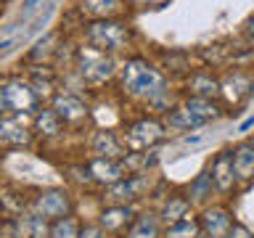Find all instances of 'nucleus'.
<instances>
[{
  "instance_id": "obj_1",
  "label": "nucleus",
  "mask_w": 254,
  "mask_h": 238,
  "mask_svg": "<svg viewBox=\"0 0 254 238\" xmlns=\"http://www.w3.org/2000/svg\"><path fill=\"white\" fill-rule=\"evenodd\" d=\"M122 77V90L130 98L148 101L151 106H164L167 103V79L154 63L143 56H130L125 66L119 69Z\"/></svg>"
},
{
  "instance_id": "obj_2",
  "label": "nucleus",
  "mask_w": 254,
  "mask_h": 238,
  "mask_svg": "<svg viewBox=\"0 0 254 238\" xmlns=\"http://www.w3.org/2000/svg\"><path fill=\"white\" fill-rule=\"evenodd\" d=\"M222 103L212 101V98H196V95H188L183 103H178L175 109H170L167 114V124L175 127V130H198V127H206L209 122H217L222 117Z\"/></svg>"
},
{
  "instance_id": "obj_3",
  "label": "nucleus",
  "mask_w": 254,
  "mask_h": 238,
  "mask_svg": "<svg viewBox=\"0 0 254 238\" xmlns=\"http://www.w3.org/2000/svg\"><path fill=\"white\" fill-rule=\"evenodd\" d=\"M85 43L98 53H119L132 43V29L119 19H93L85 24Z\"/></svg>"
},
{
  "instance_id": "obj_4",
  "label": "nucleus",
  "mask_w": 254,
  "mask_h": 238,
  "mask_svg": "<svg viewBox=\"0 0 254 238\" xmlns=\"http://www.w3.org/2000/svg\"><path fill=\"white\" fill-rule=\"evenodd\" d=\"M117 71L119 69H117L114 59L106 53H98L93 48H85V51L77 53V74L85 85L98 87L103 82H109V79H114Z\"/></svg>"
},
{
  "instance_id": "obj_5",
  "label": "nucleus",
  "mask_w": 254,
  "mask_h": 238,
  "mask_svg": "<svg viewBox=\"0 0 254 238\" xmlns=\"http://www.w3.org/2000/svg\"><path fill=\"white\" fill-rule=\"evenodd\" d=\"M164 132H167L164 122H159L156 117H143V119H135V122L127 127L125 143H127V148H130V151L140 154V151L154 148L156 143L164 138Z\"/></svg>"
},
{
  "instance_id": "obj_6",
  "label": "nucleus",
  "mask_w": 254,
  "mask_h": 238,
  "mask_svg": "<svg viewBox=\"0 0 254 238\" xmlns=\"http://www.w3.org/2000/svg\"><path fill=\"white\" fill-rule=\"evenodd\" d=\"M5 79V106L13 114H37L40 109V98L32 90L29 79H24L19 74L13 77H3Z\"/></svg>"
},
{
  "instance_id": "obj_7",
  "label": "nucleus",
  "mask_w": 254,
  "mask_h": 238,
  "mask_svg": "<svg viewBox=\"0 0 254 238\" xmlns=\"http://www.w3.org/2000/svg\"><path fill=\"white\" fill-rule=\"evenodd\" d=\"M32 209H35V214H40V217H45V220L66 217L71 212V196H69V190H64V188H45L35 196Z\"/></svg>"
},
{
  "instance_id": "obj_8",
  "label": "nucleus",
  "mask_w": 254,
  "mask_h": 238,
  "mask_svg": "<svg viewBox=\"0 0 254 238\" xmlns=\"http://www.w3.org/2000/svg\"><path fill=\"white\" fill-rule=\"evenodd\" d=\"M198 228L204 238H225L233 228V214L225 206H206L198 217Z\"/></svg>"
},
{
  "instance_id": "obj_9",
  "label": "nucleus",
  "mask_w": 254,
  "mask_h": 238,
  "mask_svg": "<svg viewBox=\"0 0 254 238\" xmlns=\"http://www.w3.org/2000/svg\"><path fill=\"white\" fill-rule=\"evenodd\" d=\"M146 188H148V178L143 172H135V175H127V178L117 180L114 185H109L106 198L114 204H130L135 198H140V193Z\"/></svg>"
},
{
  "instance_id": "obj_10",
  "label": "nucleus",
  "mask_w": 254,
  "mask_h": 238,
  "mask_svg": "<svg viewBox=\"0 0 254 238\" xmlns=\"http://www.w3.org/2000/svg\"><path fill=\"white\" fill-rule=\"evenodd\" d=\"M209 175H212L214 190H220V193H228V190H233V185L238 182L236 170H233V151H230V148H222L220 154L212 159Z\"/></svg>"
},
{
  "instance_id": "obj_11",
  "label": "nucleus",
  "mask_w": 254,
  "mask_h": 238,
  "mask_svg": "<svg viewBox=\"0 0 254 238\" xmlns=\"http://www.w3.org/2000/svg\"><path fill=\"white\" fill-rule=\"evenodd\" d=\"M186 87L190 95L196 98H212V101H220L222 93H220V77H214L209 69H198V71H190L188 79H186Z\"/></svg>"
},
{
  "instance_id": "obj_12",
  "label": "nucleus",
  "mask_w": 254,
  "mask_h": 238,
  "mask_svg": "<svg viewBox=\"0 0 254 238\" xmlns=\"http://www.w3.org/2000/svg\"><path fill=\"white\" fill-rule=\"evenodd\" d=\"M51 109L64 119V124H66V122H82V119H87L85 101L79 98V95H74V93H56L53 101H51Z\"/></svg>"
},
{
  "instance_id": "obj_13",
  "label": "nucleus",
  "mask_w": 254,
  "mask_h": 238,
  "mask_svg": "<svg viewBox=\"0 0 254 238\" xmlns=\"http://www.w3.org/2000/svg\"><path fill=\"white\" fill-rule=\"evenodd\" d=\"M87 178L109 188V185H114L117 180L125 178V167H122L119 159H101V156H95L93 162L87 164Z\"/></svg>"
},
{
  "instance_id": "obj_14",
  "label": "nucleus",
  "mask_w": 254,
  "mask_h": 238,
  "mask_svg": "<svg viewBox=\"0 0 254 238\" xmlns=\"http://www.w3.org/2000/svg\"><path fill=\"white\" fill-rule=\"evenodd\" d=\"M135 220V209L130 204H111L109 209H103L101 214V228L106 233H117V230L130 228Z\"/></svg>"
},
{
  "instance_id": "obj_15",
  "label": "nucleus",
  "mask_w": 254,
  "mask_h": 238,
  "mask_svg": "<svg viewBox=\"0 0 254 238\" xmlns=\"http://www.w3.org/2000/svg\"><path fill=\"white\" fill-rule=\"evenodd\" d=\"M220 93L225 95L228 101H241L246 95L254 93V82L249 74H244V71H230L220 79Z\"/></svg>"
},
{
  "instance_id": "obj_16",
  "label": "nucleus",
  "mask_w": 254,
  "mask_h": 238,
  "mask_svg": "<svg viewBox=\"0 0 254 238\" xmlns=\"http://www.w3.org/2000/svg\"><path fill=\"white\" fill-rule=\"evenodd\" d=\"M32 135L19 117H0V143L3 146H27Z\"/></svg>"
},
{
  "instance_id": "obj_17",
  "label": "nucleus",
  "mask_w": 254,
  "mask_h": 238,
  "mask_svg": "<svg viewBox=\"0 0 254 238\" xmlns=\"http://www.w3.org/2000/svg\"><path fill=\"white\" fill-rule=\"evenodd\" d=\"M233 151V170L238 180H252L254 178V140H241Z\"/></svg>"
},
{
  "instance_id": "obj_18",
  "label": "nucleus",
  "mask_w": 254,
  "mask_h": 238,
  "mask_svg": "<svg viewBox=\"0 0 254 238\" xmlns=\"http://www.w3.org/2000/svg\"><path fill=\"white\" fill-rule=\"evenodd\" d=\"M90 148H93V154L101 156V159H119L122 156V143H119V138L111 130L93 132Z\"/></svg>"
},
{
  "instance_id": "obj_19",
  "label": "nucleus",
  "mask_w": 254,
  "mask_h": 238,
  "mask_svg": "<svg viewBox=\"0 0 254 238\" xmlns=\"http://www.w3.org/2000/svg\"><path fill=\"white\" fill-rule=\"evenodd\" d=\"M162 233V222L154 212H143L132 220V225L127 228L125 238H159Z\"/></svg>"
},
{
  "instance_id": "obj_20",
  "label": "nucleus",
  "mask_w": 254,
  "mask_h": 238,
  "mask_svg": "<svg viewBox=\"0 0 254 238\" xmlns=\"http://www.w3.org/2000/svg\"><path fill=\"white\" fill-rule=\"evenodd\" d=\"M212 190H214V182H212L209 167H206V170H201V172H198V175H196L193 180L188 182L186 198L190 201V206H193V204H204V201H209Z\"/></svg>"
},
{
  "instance_id": "obj_21",
  "label": "nucleus",
  "mask_w": 254,
  "mask_h": 238,
  "mask_svg": "<svg viewBox=\"0 0 254 238\" xmlns=\"http://www.w3.org/2000/svg\"><path fill=\"white\" fill-rule=\"evenodd\" d=\"M186 214H190V201L186 196H170L167 201L162 204V209H159V222L167 228V225H172V222H178L183 220Z\"/></svg>"
},
{
  "instance_id": "obj_22",
  "label": "nucleus",
  "mask_w": 254,
  "mask_h": 238,
  "mask_svg": "<svg viewBox=\"0 0 254 238\" xmlns=\"http://www.w3.org/2000/svg\"><path fill=\"white\" fill-rule=\"evenodd\" d=\"M35 127L40 135H45V138H56V135H61L64 130V119L56 114L53 109H40L35 114Z\"/></svg>"
},
{
  "instance_id": "obj_23",
  "label": "nucleus",
  "mask_w": 254,
  "mask_h": 238,
  "mask_svg": "<svg viewBox=\"0 0 254 238\" xmlns=\"http://www.w3.org/2000/svg\"><path fill=\"white\" fill-rule=\"evenodd\" d=\"M198 236H201V228H198V217H193V214H186L183 220L164 228V238H198Z\"/></svg>"
},
{
  "instance_id": "obj_24",
  "label": "nucleus",
  "mask_w": 254,
  "mask_h": 238,
  "mask_svg": "<svg viewBox=\"0 0 254 238\" xmlns=\"http://www.w3.org/2000/svg\"><path fill=\"white\" fill-rule=\"evenodd\" d=\"M59 37H61V32H48V35H45L43 40H37V43H35V48L29 51L27 59L43 66V63H45L48 59H51V56H53L56 51H59V48H56V43H59Z\"/></svg>"
},
{
  "instance_id": "obj_25",
  "label": "nucleus",
  "mask_w": 254,
  "mask_h": 238,
  "mask_svg": "<svg viewBox=\"0 0 254 238\" xmlns=\"http://www.w3.org/2000/svg\"><path fill=\"white\" fill-rule=\"evenodd\" d=\"M79 8L93 19H111L119 11V0H79Z\"/></svg>"
},
{
  "instance_id": "obj_26",
  "label": "nucleus",
  "mask_w": 254,
  "mask_h": 238,
  "mask_svg": "<svg viewBox=\"0 0 254 238\" xmlns=\"http://www.w3.org/2000/svg\"><path fill=\"white\" fill-rule=\"evenodd\" d=\"M79 222L71 217V214H66V217H59V220H53V225H51V236L48 238H79Z\"/></svg>"
},
{
  "instance_id": "obj_27",
  "label": "nucleus",
  "mask_w": 254,
  "mask_h": 238,
  "mask_svg": "<svg viewBox=\"0 0 254 238\" xmlns=\"http://www.w3.org/2000/svg\"><path fill=\"white\" fill-rule=\"evenodd\" d=\"M24 230H27L29 238H48L51 236V225H48L45 217H40V214H27L24 217Z\"/></svg>"
},
{
  "instance_id": "obj_28",
  "label": "nucleus",
  "mask_w": 254,
  "mask_h": 238,
  "mask_svg": "<svg viewBox=\"0 0 254 238\" xmlns=\"http://www.w3.org/2000/svg\"><path fill=\"white\" fill-rule=\"evenodd\" d=\"M79 238H109V236L101 225H87V228L79 230Z\"/></svg>"
},
{
  "instance_id": "obj_29",
  "label": "nucleus",
  "mask_w": 254,
  "mask_h": 238,
  "mask_svg": "<svg viewBox=\"0 0 254 238\" xmlns=\"http://www.w3.org/2000/svg\"><path fill=\"white\" fill-rule=\"evenodd\" d=\"M225 238H254V233L246 225H238V222H233V228H230V233Z\"/></svg>"
},
{
  "instance_id": "obj_30",
  "label": "nucleus",
  "mask_w": 254,
  "mask_h": 238,
  "mask_svg": "<svg viewBox=\"0 0 254 238\" xmlns=\"http://www.w3.org/2000/svg\"><path fill=\"white\" fill-rule=\"evenodd\" d=\"M138 8H162V5H167V0H132Z\"/></svg>"
},
{
  "instance_id": "obj_31",
  "label": "nucleus",
  "mask_w": 254,
  "mask_h": 238,
  "mask_svg": "<svg viewBox=\"0 0 254 238\" xmlns=\"http://www.w3.org/2000/svg\"><path fill=\"white\" fill-rule=\"evenodd\" d=\"M8 106H5V79L0 77V114H5Z\"/></svg>"
},
{
  "instance_id": "obj_32",
  "label": "nucleus",
  "mask_w": 254,
  "mask_h": 238,
  "mask_svg": "<svg viewBox=\"0 0 254 238\" xmlns=\"http://www.w3.org/2000/svg\"><path fill=\"white\" fill-rule=\"evenodd\" d=\"M244 32H246V37H249V40H254V16L244 24Z\"/></svg>"
},
{
  "instance_id": "obj_33",
  "label": "nucleus",
  "mask_w": 254,
  "mask_h": 238,
  "mask_svg": "<svg viewBox=\"0 0 254 238\" xmlns=\"http://www.w3.org/2000/svg\"><path fill=\"white\" fill-rule=\"evenodd\" d=\"M249 127H254V117H249V119H244L241 122V127H238V132H246Z\"/></svg>"
},
{
  "instance_id": "obj_34",
  "label": "nucleus",
  "mask_w": 254,
  "mask_h": 238,
  "mask_svg": "<svg viewBox=\"0 0 254 238\" xmlns=\"http://www.w3.org/2000/svg\"><path fill=\"white\" fill-rule=\"evenodd\" d=\"M11 45V40H3V43H0V51H3V48H8Z\"/></svg>"
}]
</instances>
